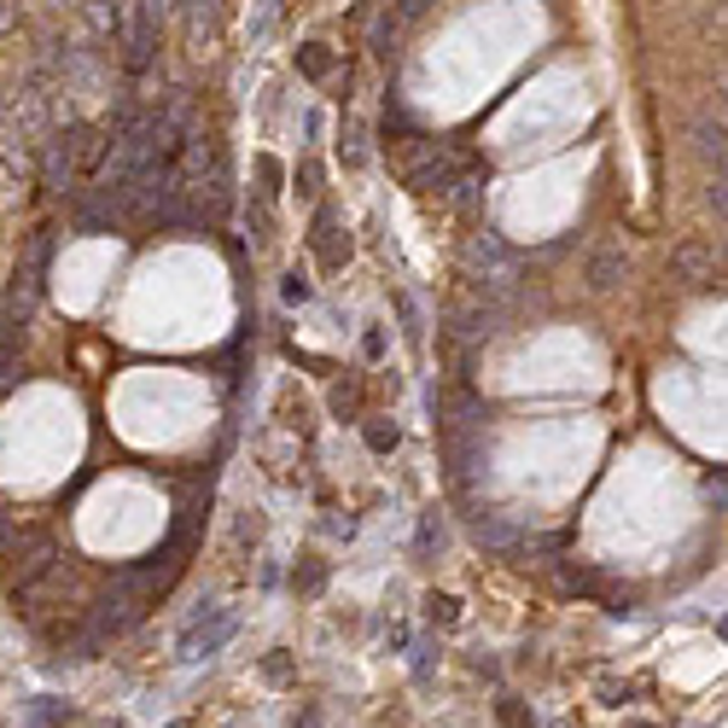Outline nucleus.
Masks as SVG:
<instances>
[{
	"label": "nucleus",
	"instance_id": "20e7f679",
	"mask_svg": "<svg viewBox=\"0 0 728 728\" xmlns=\"http://www.w3.org/2000/svg\"><path fill=\"white\" fill-rule=\"evenodd\" d=\"M618 280H623V251L618 245H600L595 257H589V286H595V292H612Z\"/></svg>",
	"mask_w": 728,
	"mask_h": 728
},
{
	"label": "nucleus",
	"instance_id": "7ed1b4c3",
	"mask_svg": "<svg viewBox=\"0 0 728 728\" xmlns=\"http://www.w3.org/2000/svg\"><path fill=\"white\" fill-rule=\"evenodd\" d=\"M315 257H320V268H344V257H350V233H338L332 210L315 216Z\"/></svg>",
	"mask_w": 728,
	"mask_h": 728
},
{
	"label": "nucleus",
	"instance_id": "5701e85b",
	"mask_svg": "<svg viewBox=\"0 0 728 728\" xmlns=\"http://www.w3.org/2000/svg\"><path fill=\"white\" fill-rule=\"evenodd\" d=\"M117 728H123V723H117Z\"/></svg>",
	"mask_w": 728,
	"mask_h": 728
},
{
	"label": "nucleus",
	"instance_id": "9b49d317",
	"mask_svg": "<svg viewBox=\"0 0 728 728\" xmlns=\"http://www.w3.org/2000/svg\"><path fill=\"white\" fill-rule=\"evenodd\" d=\"M257 181H263V198H275V193H280V181H286L280 158H257Z\"/></svg>",
	"mask_w": 728,
	"mask_h": 728
},
{
	"label": "nucleus",
	"instance_id": "6ab92c4d",
	"mask_svg": "<svg viewBox=\"0 0 728 728\" xmlns=\"http://www.w3.org/2000/svg\"><path fill=\"white\" fill-rule=\"evenodd\" d=\"M362 350H367V355H385V332H379V327H367V338H362Z\"/></svg>",
	"mask_w": 728,
	"mask_h": 728
},
{
	"label": "nucleus",
	"instance_id": "dca6fc26",
	"mask_svg": "<svg viewBox=\"0 0 728 728\" xmlns=\"http://www.w3.org/2000/svg\"><path fill=\"white\" fill-rule=\"evenodd\" d=\"M280 298H286V303H310V298H315V286L303 280V275H286V280H280Z\"/></svg>",
	"mask_w": 728,
	"mask_h": 728
},
{
	"label": "nucleus",
	"instance_id": "aec40b11",
	"mask_svg": "<svg viewBox=\"0 0 728 728\" xmlns=\"http://www.w3.org/2000/svg\"><path fill=\"white\" fill-rule=\"evenodd\" d=\"M141 7L151 12V19H163V12H175V7H181V0H141Z\"/></svg>",
	"mask_w": 728,
	"mask_h": 728
},
{
	"label": "nucleus",
	"instance_id": "0eeeda50",
	"mask_svg": "<svg viewBox=\"0 0 728 728\" xmlns=\"http://www.w3.org/2000/svg\"><path fill=\"white\" fill-rule=\"evenodd\" d=\"M332 414H338V420H355V414H362V385H355V379H338V385H332Z\"/></svg>",
	"mask_w": 728,
	"mask_h": 728
},
{
	"label": "nucleus",
	"instance_id": "f257e3e1",
	"mask_svg": "<svg viewBox=\"0 0 728 728\" xmlns=\"http://www.w3.org/2000/svg\"><path fill=\"white\" fill-rule=\"evenodd\" d=\"M228 635H233V612H228V606H205V612H198L187 630H181V653H187V658H205V653L222 647Z\"/></svg>",
	"mask_w": 728,
	"mask_h": 728
},
{
	"label": "nucleus",
	"instance_id": "6e6552de",
	"mask_svg": "<svg viewBox=\"0 0 728 728\" xmlns=\"http://www.w3.org/2000/svg\"><path fill=\"white\" fill-rule=\"evenodd\" d=\"M397 444H402L397 420H367V449H374V454H391Z\"/></svg>",
	"mask_w": 728,
	"mask_h": 728
},
{
	"label": "nucleus",
	"instance_id": "f8f14e48",
	"mask_svg": "<svg viewBox=\"0 0 728 728\" xmlns=\"http://www.w3.org/2000/svg\"><path fill=\"white\" fill-rule=\"evenodd\" d=\"M263 676H268V682H292V653L275 647V653L263 658Z\"/></svg>",
	"mask_w": 728,
	"mask_h": 728
},
{
	"label": "nucleus",
	"instance_id": "412c9836",
	"mask_svg": "<svg viewBox=\"0 0 728 728\" xmlns=\"http://www.w3.org/2000/svg\"><path fill=\"white\" fill-rule=\"evenodd\" d=\"M292 728H320V711H303V717H298Z\"/></svg>",
	"mask_w": 728,
	"mask_h": 728
},
{
	"label": "nucleus",
	"instance_id": "4be33fe9",
	"mask_svg": "<svg viewBox=\"0 0 728 728\" xmlns=\"http://www.w3.org/2000/svg\"><path fill=\"white\" fill-rule=\"evenodd\" d=\"M630 728H653V723H630Z\"/></svg>",
	"mask_w": 728,
	"mask_h": 728
},
{
	"label": "nucleus",
	"instance_id": "4468645a",
	"mask_svg": "<svg viewBox=\"0 0 728 728\" xmlns=\"http://www.w3.org/2000/svg\"><path fill=\"white\" fill-rule=\"evenodd\" d=\"M426 612H432V623H454V618H461V600H454V595H432Z\"/></svg>",
	"mask_w": 728,
	"mask_h": 728
},
{
	"label": "nucleus",
	"instance_id": "f03ea898",
	"mask_svg": "<svg viewBox=\"0 0 728 728\" xmlns=\"http://www.w3.org/2000/svg\"><path fill=\"white\" fill-rule=\"evenodd\" d=\"M670 275L682 286H693V292H705V286H717V251L700 240H682L670 251Z\"/></svg>",
	"mask_w": 728,
	"mask_h": 728
},
{
	"label": "nucleus",
	"instance_id": "423d86ee",
	"mask_svg": "<svg viewBox=\"0 0 728 728\" xmlns=\"http://www.w3.org/2000/svg\"><path fill=\"white\" fill-rule=\"evenodd\" d=\"M472 536L489 542V548H513V542H519V531H513L507 519H496V513H478V519H472Z\"/></svg>",
	"mask_w": 728,
	"mask_h": 728
},
{
	"label": "nucleus",
	"instance_id": "2eb2a0df",
	"mask_svg": "<svg viewBox=\"0 0 728 728\" xmlns=\"http://www.w3.org/2000/svg\"><path fill=\"white\" fill-rule=\"evenodd\" d=\"M298 193H303V198H315V193H320V163H315V158H303V163H298Z\"/></svg>",
	"mask_w": 728,
	"mask_h": 728
},
{
	"label": "nucleus",
	"instance_id": "1a4fd4ad",
	"mask_svg": "<svg viewBox=\"0 0 728 728\" xmlns=\"http://www.w3.org/2000/svg\"><path fill=\"white\" fill-rule=\"evenodd\" d=\"M292 589H298V595H320V589H327V566H320V560H303V566L292 571Z\"/></svg>",
	"mask_w": 728,
	"mask_h": 728
},
{
	"label": "nucleus",
	"instance_id": "a211bd4d",
	"mask_svg": "<svg viewBox=\"0 0 728 728\" xmlns=\"http://www.w3.org/2000/svg\"><path fill=\"white\" fill-rule=\"evenodd\" d=\"M700 151H705V158H717V163H723V123H717V129H711V123L700 129Z\"/></svg>",
	"mask_w": 728,
	"mask_h": 728
},
{
	"label": "nucleus",
	"instance_id": "39448f33",
	"mask_svg": "<svg viewBox=\"0 0 728 728\" xmlns=\"http://www.w3.org/2000/svg\"><path fill=\"white\" fill-rule=\"evenodd\" d=\"M298 71L310 76V82H327V76L338 71L332 47H320V41H303V47H298Z\"/></svg>",
	"mask_w": 728,
	"mask_h": 728
},
{
	"label": "nucleus",
	"instance_id": "f3484780",
	"mask_svg": "<svg viewBox=\"0 0 728 728\" xmlns=\"http://www.w3.org/2000/svg\"><path fill=\"white\" fill-rule=\"evenodd\" d=\"M566 583H571V589H583V595H595V589H600V578H595L589 566H566Z\"/></svg>",
	"mask_w": 728,
	"mask_h": 728
},
{
	"label": "nucleus",
	"instance_id": "ddd939ff",
	"mask_svg": "<svg viewBox=\"0 0 728 728\" xmlns=\"http://www.w3.org/2000/svg\"><path fill=\"white\" fill-rule=\"evenodd\" d=\"M496 717H501V728H536L531 711H524L519 700H496Z\"/></svg>",
	"mask_w": 728,
	"mask_h": 728
},
{
	"label": "nucleus",
	"instance_id": "9d476101",
	"mask_svg": "<svg viewBox=\"0 0 728 728\" xmlns=\"http://www.w3.org/2000/svg\"><path fill=\"white\" fill-rule=\"evenodd\" d=\"M216 19H222V0H193L187 7V24H193V36H210Z\"/></svg>",
	"mask_w": 728,
	"mask_h": 728
}]
</instances>
